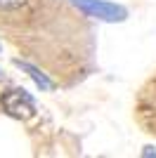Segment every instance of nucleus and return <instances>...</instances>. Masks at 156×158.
<instances>
[{"mask_svg": "<svg viewBox=\"0 0 156 158\" xmlns=\"http://www.w3.org/2000/svg\"><path fill=\"white\" fill-rule=\"evenodd\" d=\"M73 5L88 17H97L102 21H123L125 19V10L114 5V2H102V0H71Z\"/></svg>", "mask_w": 156, "mask_h": 158, "instance_id": "f03ea898", "label": "nucleus"}, {"mask_svg": "<svg viewBox=\"0 0 156 158\" xmlns=\"http://www.w3.org/2000/svg\"><path fill=\"white\" fill-rule=\"evenodd\" d=\"M14 64L19 66V69H24V71H28V76H31V78L36 80V85H40V87H43V90H52V83H50V80H47L45 76H43V73L38 71V69H36V66L26 64V61H21V59H17V61H14Z\"/></svg>", "mask_w": 156, "mask_h": 158, "instance_id": "7ed1b4c3", "label": "nucleus"}, {"mask_svg": "<svg viewBox=\"0 0 156 158\" xmlns=\"http://www.w3.org/2000/svg\"><path fill=\"white\" fill-rule=\"evenodd\" d=\"M2 109L7 116H12L17 120H28L36 113V104L24 90H7L2 94Z\"/></svg>", "mask_w": 156, "mask_h": 158, "instance_id": "f257e3e1", "label": "nucleus"}, {"mask_svg": "<svg viewBox=\"0 0 156 158\" xmlns=\"http://www.w3.org/2000/svg\"><path fill=\"white\" fill-rule=\"evenodd\" d=\"M24 5H26V0H0V10L2 12H14V10H19Z\"/></svg>", "mask_w": 156, "mask_h": 158, "instance_id": "20e7f679", "label": "nucleus"}, {"mask_svg": "<svg viewBox=\"0 0 156 158\" xmlns=\"http://www.w3.org/2000/svg\"><path fill=\"white\" fill-rule=\"evenodd\" d=\"M142 156H156V151H154V149H151V146H147V149H144V151H142Z\"/></svg>", "mask_w": 156, "mask_h": 158, "instance_id": "39448f33", "label": "nucleus"}]
</instances>
